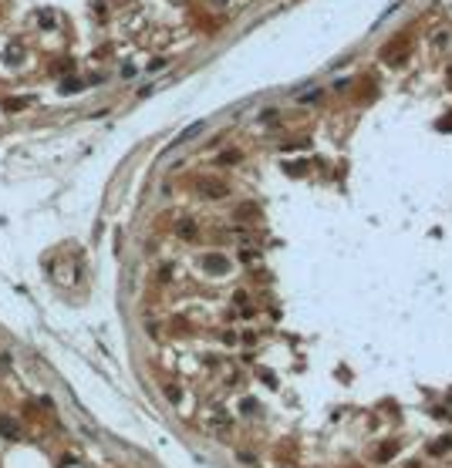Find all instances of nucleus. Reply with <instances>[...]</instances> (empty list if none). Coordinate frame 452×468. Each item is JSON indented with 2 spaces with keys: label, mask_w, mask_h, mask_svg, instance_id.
Returning <instances> with one entry per match:
<instances>
[{
  "label": "nucleus",
  "mask_w": 452,
  "mask_h": 468,
  "mask_svg": "<svg viewBox=\"0 0 452 468\" xmlns=\"http://www.w3.org/2000/svg\"><path fill=\"white\" fill-rule=\"evenodd\" d=\"M0 435L7 438V441H17L21 438V424L14 421L11 414H0Z\"/></svg>",
  "instance_id": "nucleus-1"
},
{
  "label": "nucleus",
  "mask_w": 452,
  "mask_h": 468,
  "mask_svg": "<svg viewBox=\"0 0 452 468\" xmlns=\"http://www.w3.org/2000/svg\"><path fill=\"white\" fill-rule=\"evenodd\" d=\"M78 88H81V81H74V78H68L64 84H61V91H64V95H74Z\"/></svg>",
  "instance_id": "nucleus-3"
},
{
  "label": "nucleus",
  "mask_w": 452,
  "mask_h": 468,
  "mask_svg": "<svg viewBox=\"0 0 452 468\" xmlns=\"http://www.w3.org/2000/svg\"><path fill=\"white\" fill-rule=\"evenodd\" d=\"M199 192L209 196V199H219V196H226V185H219V182H213V178H203V182H199Z\"/></svg>",
  "instance_id": "nucleus-2"
}]
</instances>
